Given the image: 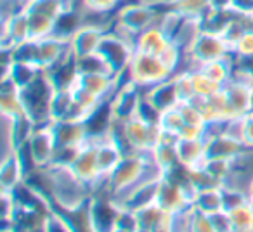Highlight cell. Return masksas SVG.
I'll use <instances>...</instances> for the list:
<instances>
[{
  "label": "cell",
  "mask_w": 253,
  "mask_h": 232,
  "mask_svg": "<svg viewBox=\"0 0 253 232\" xmlns=\"http://www.w3.org/2000/svg\"><path fill=\"white\" fill-rule=\"evenodd\" d=\"M151 175H163L156 166L149 165L141 155H125L115 170L106 179H101L102 186L113 194V197H120L137 186L141 180Z\"/></svg>",
  "instance_id": "obj_1"
},
{
  "label": "cell",
  "mask_w": 253,
  "mask_h": 232,
  "mask_svg": "<svg viewBox=\"0 0 253 232\" xmlns=\"http://www.w3.org/2000/svg\"><path fill=\"white\" fill-rule=\"evenodd\" d=\"M56 90L57 88L54 87V83L50 81L49 75L45 71L39 78H35L30 85L21 88L25 111L35 121L37 127L52 121V118H50V101H52V95Z\"/></svg>",
  "instance_id": "obj_2"
},
{
  "label": "cell",
  "mask_w": 253,
  "mask_h": 232,
  "mask_svg": "<svg viewBox=\"0 0 253 232\" xmlns=\"http://www.w3.org/2000/svg\"><path fill=\"white\" fill-rule=\"evenodd\" d=\"M125 77L126 80H130L132 83H135L144 90L153 85L170 80L173 77V71L163 63L162 57L135 50Z\"/></svg>",
  "instance_id": "obj_3"
},
{
  "label": "cell",
  "mask_w": 253,
  "mask_h": 232,
  "mask_svg": "<svg viewBox=\"0 0 253 232\" xmlns=\"http://www.w3.org/2000/svg\"><path fill=\"white\" fill-rule=\"evenodd\" d=\"M229 56H232V50L224 40V37L220 33L203 30L201 35L196 39V42L193 43V47L186 52V70L184 71H194L201 64L224 59Z\"/></svg>",
  "instance_id": "obj_4"
},
{
  "label": "cell",
  "mask_w": 253,
  "mask_h": 232,
  "mask_svg": "<svg viewBox=\"0 0 253 232\" xmlns=\"http://www.w3.org/2000/svg\"><path fill=\"white\" fill-rule=\"evenodd\" d=\"M97 52L101 54L102 59L108 63L111 73L118 78H123L126 70H128V66H130L135 47L132 45L130 42L123 40L122 37H118L116 33H113L111 30H109V32H106V35L102 37Z\"/></svg>",
  "instance_id": "obj_5"
},
{
  "label": "cell",
  "mask_w": 253,
  "mask_h": 232,
  "mask_svg": "<svg viewBox=\"0 0 253 232\" xmlns=\"http://www.w3.org/2000/svg\"><path fill=\"white\" fill-rule=\"evenodd\" d=\"M158 19H160L158 9L141 4L137 0H125L122 4V7L115 12V21L118 25H122L123 28L130 30L135 35L151 28V26H155L158 23Z\"/></svg>",
  "instance_id": "obj_6"
},
{
  "label": "cell",
  "mask_w": 253,
  "mask_h": 232,
  "mask_svg": "<svg viewBox=\"0 0 253 232\" xmlns=\"http://www.w3.org/2000/svg\"><path fill=\"white\" fill-rule=\"evenodd\" d=\"M142 99H144V92L141 87L132 83L130 80L120 81V87L109 99V106H111L113 118L118 121H126L137 116L139 106H141Z\"/></svg>",
  "instance_id": "obj_7"
},
{
  "label": "cell",
  "mask_w": 253,
  "mask_h": 232,
  "mask_svg": "<svg viewBox=\"0 0 253 232\" xmlns=\"http://www.w3.org/2000/svg\"><path fill=\"white\" fill-rule=\"evenodd\" d=\"M194 193L187 187H182L180 184L167 179L165 175L160 179L158 194H156V204L170 215L180 213V211L191 210V199Z\"/></svg>",
  "instance_id": "obj_8"
},
{
  "label": "cell",
  "mask_w": 253,
  "mask_h": 232,
  "mask_svg": "<svg viewBox=\"0 0 253 232\" xmlns=\"http://www.w3.org/2000/svg\"><path fill=\"white\" fill-rule=\"evenodd\" d=\"M25 146L37 168L49 166L54 159V155H56V139H54L50 123L37 127Z\"/></svg>",
  "instance_id": "obj_9"
},
{
  "label": "cell",
  "mask_w": 253,
  "mask_h": 232,
  "mask_svg": "<svg viewBox=\"0 0 253 232\" xmlns=\"http://www.w3.org/2000/svg\"><path fill=\"white\" fill-rule=\"evenodd\" d=\"M70 168L73 170V173L82 182L87 184L90 189H94L95 184L102 179L101 170H99V163H97V146H95V139L88 137V141L84 144L78 158L75 159V163Z\"/></svg>",
  "instance_id": "obj_10"
},
{
  "label": "cell",
  "mask_w": 253,
  "mask_h": 232,
  "mask_svg": "<svg viewBox=\"0 0 253 232\" xmlns=\"http://www.w3.org/2000/svg\"><path fill=\"white\" fill-rule=\"evenodd\" d=\"M50 127L56 139V149L64 146H80L88 141V130L85 121L78 120H54Z\"/></svg>",
  "instance_id": "obj_11"
},
{
  "label": "cell",
  "mask_w": 253,
  "mask_h": 232,
  "mask_svg": "<svg viewBox=\"0 0 253 232\" xmlns=\"http://www.w3.org/2000/svg\"><path fill=\"white\" fill-rule=\"evenodd\" d=\"M106 35V30L97 28V26L84 25L73 37L70 39L71 52L77 57L90 56V54L97 52L99 45H101L102 37Z\"/></svg>",
  "instance_id": "obj_12"
},
{
  "label": "cell",
  "mask_w": 253,
  "mask_h": 232,
  "mask_svg": "<svg viewBox=\"0 0 253 232\" xmlns=\"http://www.w3.org/2000/svg\"><path fill=\"white\" fill-rule=\"evenodd\" d=\"M245 149V144L239 139L232 137L229 132H222V134L207 137V159L224 158L234 161Z\"/></svg>",
  "instance_id": "obj_13"
},
{
  "label": "cell",
  "mask_w": 253,
  "mask_h": 232,
  "mask_svg": "<svg viewBox=\"0 0 253 232\" xmlns=\"http://www.w3.org/2000/svg\"><path fill=\"white\" fill-rule=\"evenodd\" d=\"M95 146H97L99 170H101L102 179H106V177L118 166V163L123 159L125 153H123V149L120 148V144L109 134L95 139Z\"/></svg>",
  "instance_id": "obj_14"
},
{
  "label": "cell",
  "mask_w": 253,
  "mask_h": 232,
  "mask_svg": "<svg viewBox=\"0 0 253 232\" xmlns=\"http://www.w3.org/2000/svg\"><path fill=\"white\" fill-rule=\"evenodd\" d=\"M25 180L26 170L18 151L2 158V166H0V187H2V191H14Z\"/></svg>",
  "instance_id": "obj_15"
},
{
  "label": "cell",
  "mask_w": 253,
  "mask_h": 232,
  "mask_svg": "<svg viewBox=\"0 0 253 232\" xmlns=\"http://www.w3.org/2000/svg\"><path fill=\"white\" fill-rule=\"evenodd\" d=\"M177 155H179L180 165L186 168L200 166L207 159V139H177Z\"/></svg>",
  "instance_id": "obj_16"
},
{
  "label": "cell",
  "mask_w": 253,
  "mask_h": 232,
  "mask_svg": "<svg viewBox=\"0 0 253 232\" xmlns=\"http://www.w3.org/2000/svg\"><path fill=\"white\" fill-rule=\"evenodd\" d=\"M144 97L158 109L160 113L167 111V109L177 108L180 104L179 95L175 90V83H173V77L167 81H162L158 85H153L149 88H144Z\"/></svg>",
  "instance_id": "obj_17"
},
{
  "label": "cell",
  "mask_w": 253,
  "mask_h": 232,
  "mask_svg": "<svg viewBox=\"0 0 253 232\" xmlns=\"http://www.w3.org/2000/svg\"><path fill=\"white\" fill-rule=\"evenodd\" d=\"M170 43H172V40L167 37V33L163 32V30L158 26V23H156L155 26H151V28L139 33L137 40H135V50L160 57L167 49H169Z\"/></svg>",
  "instance_id": "obj_18"
},
{
  "label": "cell",
  "mask_w": 253,
  "mask_h": 232,
  "mask_svg": "<svg viewBox=\"0 0 253 232\" xmlns=\"http://www.w3.org/2000/svg\"><path fill=\"white\" fill-rule=\"evenodd\" d=\"M139 222V232H156L160 229L169 227V222L172 215L167 213L158 204H149L142 210L135 211Z\"/></svg>",
  "instance_id": "obj_19"
},
{
  "label": "cell",
  "mask_w": 253,
  "mask_h": 232,
  "mask_svg": "<svg viewBox=\"0 0 253 232\" xmlns=\"http://www.w3.org/2000/svg\"><path fill=\"white\" fill-rule=\"evenodd\" d=\"M191 206H193L194 211H201V213H207V215H213L222 211L224 210L222 187L194 193L193 199H191Z\"/></svg>",
  "instance_id": "obj_20"
},
{
  "label": "cell",
  "mask_w": 253,
  "mask_h": 232,
  "mask_svg": "<svg viewBox=\"0 0 253 232\" xmlns=\"http://www.w3.org/2000/svg\"><path fill=\"white\" fill-rule=\"evenodd\" d=\"M75 109V97L71 88H57L50 101V118L54 120H70Z\"/></svg>",
  "instance_id": "obj_21"
},
{
  "label": "cell",
  "mask_w": 253,
  "mask_h": 232,
  "mask_svg": "<svg viewBox=\"0 0 253 232\" xmlns=\"http://www.w3.org/2000/svg\"><path fill=\"white\" fill-rule=\"evenodd\" d=\"M177 142H156L153 148V163L162 173H167L173 166L180 165L179 155H177Z\"/></svg>",
  "instance_id": "obj_22"
},
{
  "label": "cell",
  "mask_w": 253,
  "mask_h": 232,
  "mask_svg": "<svg viewBox=\"0 0 253 232\" xmlns=\"http://www.w3.org/2000/svg\"><path fill=\"white\" fill-rule=\"evenodd\" d=\"M198 70H200L201 73L207 75V77H210L211 80L225 85L229 80H231L232 71H234V57L229 56V57H224V59L210 61V63L201 64Z\"/></svg>",
  "instance_id": "obj_23"
},
{
  "label": "cell",
  "mask_w": 253,
  "mask_h": 232,
  "mask_svg": "<svg viewBox=\"0 0 253 232\" xmlns=\"http://www.w3.org/2000/svg\"><path fill=\"white\" fill-rule=\"evenodd\" d=\"M42 232H78V225L70 213L54 208L43 220Z\"/></svg>",
  "instance_id": "obj_24"
},
{
  "label": "cell",
  "mask_w": 253,
  "mask_h": 232,
  "mask_svg": "<svg viewBox=\"0 0 253 232\" xmlns=\"http://www.w3.org/2000/svg\"><path fill=\"white\" fill-rule=\"evenodd\" d=\"M28 25H30V39L42 40L54 35L56 19L45 16L42 12H28Z\"/></svg>",
  "instance_id": "obj_25"
},
{
  "label": "cell",
  "mask_w": 253,
  "mask_h": 232,
  "mask_svg": "<svg viewBox=\"0 0 253 232\" xmlns=\"http://www.w3.org/2000/svg\"><path fill=\"white\" fill-rule=\"evenodd\" d=\"M211 7V0H175V4L172 5L173 11L182 14L184 18L196 19H203Z\"/></svg>",
  "instance_id": "obj_26"
},
{
  "label": "cell",
  "mask_w": 253,
  "mask_h": 232,
  "mask_svg": "<svg viewBox=\"0 0 253 232\" xmlns=\"http://www.w3.org/2000/svg\"><path fill=\"white\" fill-rule=\"evenodd\" d=\"M189 184L194 189V193L208 191V189H218V187L224 186V184H222L218 179H215L203 165L189 168Z\"/></svg>",
  "instance_id": "obj_27"
},
{
  "label": "cell",
  "mask_w": 253,
  "mask_h": 232,
  "mask_svg": "<svg viewBox=\"0 0 253 232\" xmlns=\"http://www.w3.org/2000/svg\"><path fill=\"white\" fill-rule=\"evenodd\" d=\"M232 224V232H253V208L250 203L227 211Z\"/></svg>",
  "instance_id": "obj_28"
},
{
  "label": "cell",
  "mask_w": 253,
  "mask_h": 232,
  "mask_svg": "<svg viewBox=\"0 0 253 232\" xmlns=\"http://www.w3.org/2000/svg\"><path fill=\"white\" fill-rule=\"evenodd\" d=\"M193 75V81H194V88H196V95L203 99H210L213 95H217L218 92L224 90V85L218 83V81L211 80L210 77H207L205 73H201L200 70L191 71Z\"/></svg>",
  "instance_id": "obj_29"
},
{
  "label": "cell",
  "mask_w": 253,
  "mask_h": 232,
  "mask_svg": "<svg viewBox=\"0 0 253 232\" xmlns=\"http://www.w3.org/2000/svg\"><path fill=\"white\" fill-rule=\"evenodd\" d=\"M184 125H186V121H184V116H182V113H180L179 106L163 111L162 116H160V121H158L160 130L169 132V134H173V135H177V137H179V132Z\"/></svg>",
  "instance_id": "obj_30"
},
{
  "label": "cell",
  "mask_w": 253,
  "mask_h": 232,
  "mask_svg": "<svg viewBox=\"0 0 253 232\" xmlns=\"http://www.w3.org/2000/svg\"><path fill=\"white\" fill-rule=\"evenodd\" d=\"M173 83H175V90L180 102H191L198 97L191 71H180V73L173 75Z\"/></svg>",
  "instance_id": "obj_31"
},
{
  "label": "cell",
  "mask_w": 253,
  "mask_h": 232,
  "mask_svg": "<svg viewBox=\"0 0 253 232\" xmlns=\"http://www.w3.org/2000/svg\"><path fill=\"white\" fill-rule=\"evenodd\" d=\"M203 166L222 184L231 177V173L234 172V161L232 159H224V158H208L205 159Z\"/></svg>",
  "instance_id": "obj_32"
},
{
  "label": "cell",
  "mask_w": 253,
  "mask_h": 232,
  "mask_svg": "<svg viewBox=\"0 0 253 232\" xmlns=\"http://www.w3.org/2000/svg\"><path fill=\"white\" fill-rule=\"evenodd\" d=\"M0 111H2V116L9 118V120H14L18 116L25 115L26 111H25L21 94H16V95L0 94Z\"/></svg>",
  "instance_id": "obj_33"
},
{
  "label": "cell",
  "mask_w": 253,
  "mask_h": 232,
  "mask_svg": "<svg viewBox=\"0 0 253 232\" xmlns=\"http://www.w3.org/2000/svg\"><path fill=\"white\" fill-rule=\"evenodd\" d=\"M222 201H224V210L231 211L238 206H243V204L250 203V196L246 191H241L238 187L232 186H222Z\"/></svg>",
  "instance_id": "obj_34"
},
{
  "label": "cell",
  "mask_w": 253,
  "mask_h": 232,
  "mask_svg": "<svg viewBox=\"0 0 253 232\" xmlns=\"http://www.w3.org/2000/svg\"><path fill=\"white\" fill-rule=\"evenodd\" d=\"M125 0H80L82 9L99 14H115Z\"/></svg>",
  "instance_id": "obj_35"
},
{
  "label": "cell",
  "mask_w": 253,
  "mask_h": 232,
  "mask_svg": "<svg viewBox=\"0 0 253 232\" xmlns=\"http://www.w3.org/2000/svg\"><path fill=\"white\" fill-rule=\"evenodd\" d=\"M179 109H180V113H182L186 125L198 127V128H207V120H205L203 113L200 111V108H198L193 101L191 102H180Z\"/></svg>",
  "instance_id": "obj_36"
},
{
  "label": "cell",
  "mask_w": 253,
  "mask_h": 232,
  "mask_svg": "<svg viewBox=\"0 0 253 232\" xmlns=\"http://www.w3.org/2000/svg\"><path fill=\"white\" fill-rule=\"evenodd\" d=\"M191 232H217L213 227L211 217L207 213L193 210V218H191Z\"/></svg>",
  "instance_id": "obj_37"
},
{
  "label": "cell",
  "mask_w": 253,
  "mask_h": 232,
  "mask_svg": "<svg viewBox=\"0 0 253 232\" xmlns=\"http://www.w3.org/2000/svg\"><path fill=\"white\" fill-rule=\"evenodd\" d=\"M232 56L234 57H253V30L243 35V39L232 49Z\"/></svg>",
  "instance_id": "obj_38"
},
{
  "label": "cell",
  "mask_w": 253,
  "mask_h": 232,
  "mask_svg": "<svg viewBox=\"0 0 253 232\" xmlns=\"http://www.w3.org/2000/svg\"><path fill=\"white\" fill-rule=\"evenodd\" d=\"M241 142L245 148L253 149V113L241 116Z\"/></svg>",
  "instance_id": "obj_39"
},
{
  "label": "cell",
  "mask_w": 253,
  "mask_h": 232,
  "mask_svg": "<svg viewBox=\"0 0 253 232\" xmlns=\"http://www.w3.org/2000/svg\"><path fill=\"white\" fill-rule=\"evenodd\" d=\"M227 9H231L236 16L248 18L253 14V0H229Z\"/></svg>",
  "instance_id": "obj_40"
},
{
  "label": "cell",
  "mask_w": 253,
  "mask_h": 232,
  "mask_svg": "<svg viewBox=\"0 0 253 232\" xmlns=\"http://www.w3.org/2000/svg\"><path fill=\"white\" fill-rule=\"evenodd\" d=\"M210 217H211V222H213V227L217 232H232L231 218H229V213L225 210L210 215Z\"/></svg>",
  "instance_id": "obj_41"
},
{
  "label": "cell",
  "mask_w": 253,
  "mask_h": 232,
  "mask_svg": "<svg viewBox=\"0 0 253 232\" xmlns=\"http://www.w3.org/2000/svg\"><path fill=\"white\" fill-rule=\"evenodd\" d=\"M0 232H21L18 227H5V229H2Z\"/></svg>",
  "instance_id": "obj_42"
},
{
  "label": "cell",
  "mask_w": 253,
  "mask_h": 232,
  "mask_svg": "<svg viewBox=\"0 0 253 232\" xmlns=\"http://www.w3.org/2000/svg\"><path fill=\"white\" fill-rule=\"evenodd\" d=\"M248 196H250V199H253V179H252V182H250V186H248Z\"/></svg>",
  "instance_id": "obj_43"
},
{
  "label": "cell",
  "mask_w": 253,
  "mask_h": 232,
  "mask_svg": "<svg viewBox=\"0 0 253 232\" xmlns=\"http://www.w3.org/2000/svg\"><path fill=\"white\" fill-rule=\"evenodd\" d=\"M246 21H248L250 30H253V14H252V16H248V18H246Z\"/></svg>",
  "instance_id": "obj_44"
},
{
  "label": "cell",
  "mask_w": 253,
  "mask_h": 232,
  "mask_svg": "<svg viewBox=\"0 0 253 232\" xmlns=\"http://www.w3.org/2000/svg\"><path fill=\"white\" fill-rule=\"evenodd\" d=\"M250 113H253V83H252V109H250Z\"/></svg>",
  "instance_id": "obj_45"
},
{
  "label": "cell",
  "mask_w": 253,
  "mask_h": 232,
  "mask_svg": "<svg viewBox=\"0 0 253 232\" xmlns=\"http://www.w3.org/2000/svg\"><path fill=\"white\" fill-rule=\"evenodd\" d=\"M250 204H252V208H253V199H250Z\"/></svg>",
  "instance_id": "obj_46"
}]
</instances>
